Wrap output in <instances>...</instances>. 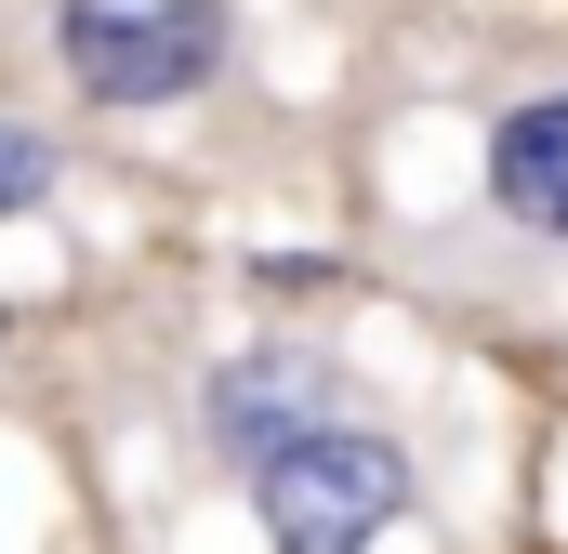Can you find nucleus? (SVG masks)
Wrapping results in <instances>:
<instances>
[{
    "label": "nucleus",
    "instance_id": "f257e3e1",
    "mask_svg": "<svg viewBox=\"0 0 568 554\" xmlns=\"http://www.w3.org/2000/svg\"><path fill=\"white\" fill-rule=\"evenodd\" d=\"M410 449L397 435H371V422H317V435H291L252 462V529L265 554H371L397 515H410Z\"/></svg>",
    "mask_w": 568,
    "mask_h": 554
},
{
    "label": "nucleus",
    "instance_id": "f03ea898",
    "mask_svg": "<svg viewBox=\"0 0 568 554\" xmlns=\"http://www.w3.org/2000/svg\"><path fill=\"white\" fill-rule=\"evenodd\" d=\"M53 53L93 106H185L225 66V0H67Z\"/></svg>",
    "mask_w": 568,
    "mask_h": 554
},
{
    "label": "nucleus",
    "instance_id": "7ed1b4c3",
    "mask_svg": "<svg viewBox=\"0 0 568 554\" xmlns=\"http://www.w3.org/2000/svg\"><path fill=\"white\" fill-rule=\"evenodd\" d=\"M317 422H344V370L331 357H304V343H265V357H225L212 370V397H199V435L252 475L265 449H291V435H317Z\"/></svg>",
    "mask_w": 568,
    "mask_h": 554
},
{
    "label": "nucleus",
    "instance_id": "20e7f679",
    "mask_svg": "<svg viewBox=\"0 0 568 554\" xmlns=\"http://www.w3.org/2000/svg\"><path fill=\"white\" fill-rule=\"evenodd\" d=\"M489 212L516 238H568V93H529L489 133Z\"/></svg>",
    "mask_w": 568,
    "mask_h": 554
},
{
    "label": "nucleus",
    "instance_id": "39448f33",
    "mask_svg": "<svg viewBox=\"0 0 568 554\" xmlns=\"http://www.w3.org/2000/svg\"><path fill=\"white\" fill-rule=\"evenodd\" d=\"M53 172H67V158H53L40 120H0V225H27V212L53 198Z\"/></svg>",
    "mask_w": 568,
    "mask_h": 554
}]
</instances>
